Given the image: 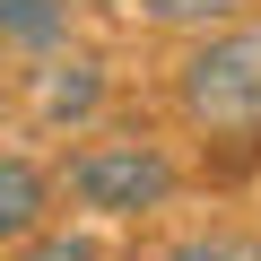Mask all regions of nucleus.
<instances>
[{
    "label": "nucleus",
    "mask_w": 261,
    "mask_h": 261,
    "mask_svg": "<svg viewBox=\"0 0 261 261\" xmlns=\"http://www.w3.org/2000/svg\"><path fill=\"white\" fill-rule=\"evenodd\" d=\"M174 105L192 130H261V27H209L174 70Z\"/></svg>",
    "instance_id": "obj_1"
},
{
    "label": "nucleus",
    "mask_w": 261,
    "mask_h": 261,
    "mask_svg": "<svg viewBox=\"0 0 261 261\" xmlns=\"http://www.w3.org/2000/svg\"><path fill=\"white\" fill-rule=\"evenodd\" d=\"M70 200L96 209V218H140V209H166L174 200V157L157 140H96L70 157Z\"/></svg>",
    "instance_id": "obj_2"
},
{
    "label": "nucleus",
    "mask_w": 261,
    "mask_h": 261,
    "mask_svg": "<svg viewBox=\"0 0 261 261\" xmlns=\"http://www.w3.org/2000/svg\"><path fill=\"white\" fill-rule=\"evenodd\" d=\"M96 105H105V61H96V53H44V70H35V113H44L53 130H70V122H96Z\"/></svg>",
    "instance_id": "obj_3"
},
{
    "label": "nucleus",
    "mask_w": 261,
    "mask_h": 261,
    "mask_svg": "<svg viewBox=\"0 0 261 261\" xmlns=\"http://www.w3.org/2000/svg\"><path fill=\"white\" fill-rule=\"evenodd\" d=\"M53 218V174L35 157H0V244H27Z\"/></svg>",
    "instance_id": "obj_4"
},
{
    "label": "nucleus",
    "mask_w": 261,
    "mask_h": 261,
    "mask_svg": "<svg viewBox=\"0 0 261 261\" xmlns=\"http://www.w3.org/2000/svg\"><path fill=\"white\" fill-rule=\"evenodd\" d=\"M70 35V0H9L0 9V44H18V53H61Z\"/></svg>",
    "instance_id": "obj_5"
},
{
    "label": "nucleus",
    "mask_w": 261,
    "mask_h": 261,
    "mask_svg": "<svg viewBox=\"0 0 261 261\" xmlns=\"http://www.w3.org/2000/svg\"><path fill=\"white\" fill-rule=\"evenodd\" d=\"M148 27H166V35H209V27H235V9L244 0H130Z\"/></svg>",
    "instance_id": "obj_6"
},
{
    "label": "nucleus",
    "mask_w": 261,
    "mask_h": 261,
    "mask_svg": "<svg viewBox=\"0 0 261 261\" xmlns=\"http://www.w3.org/2000/svg\"><path fill=\"white\" fill-rule=\"evenodd\" d=\"M166 261H261V244H252V235H192V244H174Z\"/></svg>",
    "instance_id": "obj_7"
},
{
    "label": "nucleus",
    "mask_w": 261,
    "mask_h": 261,
    "mask_svg": "<svg viewBox=\"0 0 261 261\" xmlns=\"http://www.w3.org/2000/svg\"><path fill=\"white\" fill-rule=\"evenodd\" d=\"M18 261H96V244H87V235H27Z\"/></svg>",
    "instance_id": "obj_8"
},
{
    "label": "nucleus",
    "mask_w": 261,
    "mask_h": 261,
    "mask_svg": "<svg viewBox=\"0 0 261 261\" xmlns=\"http://www.w3.org/2000/svg\"><path fill=\"white\" fill-rule=\"evenodd\" d=\"M0 9H9V0H0Z\"/></svg>",
    "instance_id": "obj_9"
}]
</instances>
